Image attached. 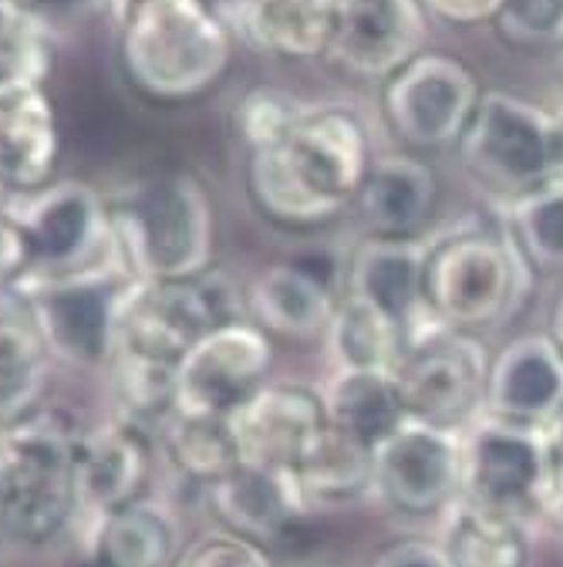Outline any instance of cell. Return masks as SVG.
Wrapping results in <instances>:
<instances>
[{"label":"cell","instance_id":"6da1fadb","mask_svg":"<svg viewBox=\"0 0 563 567\" xmlns=\"http://www.w3.org/2000/svg\"><path fill=\"white\" fill-rule=\"evenodd\" d=\"M372 135L347 105H307L270 150L247 156V193L284 230H317L355 206L372 173Z\"/></svg>","mask_w":563,"mask_h":567},{"label":"cell","instance_id":"7a4b0ae2","mask_svg":"<svg viewBox=\"0 0 563 567\" xmlns=\"http://www.w3.org/2000/svg\"><path fill=\"white\" fill-rule=\"evenodd\" d=\"M115 38L125 89L156 109L213 95L237 54L233 28L206 0H149L115 18Z\"/></svg>","mask_w":563,"mask_h":567},{"label":"cell","instance_id":"3957f363","mask_svg":"<svg viewBox=\"0 0 563 567\" xmlns=\"http://www.w3.org/2000/svg\"><path fill=\"white\" fill-rule=\"evenodd\" d=\"M105 199L115 264L132 280L173 284L213 270L217 213L192 173L138 176Z\"/></svg>","mask_w":563,"mask_h":567},{"label":"cell","instance_id":"277c9868","mask_svg":"<svg viewBox=\"0 0 563 567\" xmlns=\"http://www.w3.org/2000/svg\"><path fill=\"white\" fill-rule=\"evenodd\" d=\"M533 288V267L507 220H469L426 240V308L452 331H472L513 318Z\"/></svg>","mask_w":563,"mask_h":567},{"label":"cell","instance_id":"5b68a950","mask_svg":"<svg viewBox=\"0 0 563 567\" xmlns=\"http://www.w3.org/2000/svg\"><path fill=\"white\" fill-rule=\"evenodd\" d=\"M85 430L72 412L38 405L0 436L4 456V517L0 530L24 544H51L75 524L79 450Z\"/></svg>","mask_w":563,"mask_h":567},{"label":"cell","instance_id":"8992f818","mask_svg":"<svg viewBox=\"0 0 563 567\" xmlns=\"http://www.w3.org/2000/svg\"><path fill=\"white\" fill-rule=\"evenodd\" d=\"M456 150L462 169L503 203L556 179L553 115L513 92H482Z\"/></svg>","mask_w":563,"mask_h":567},{"label":"cell","instance_id":"52a82bcc","mask_svg":"<svg viewBox=\"0 0 563 567\" xmlns=\"http://www.w3.org/2000/svg\"><path fill=\"white\" fill-rule=\"evenodd\" d=\"M247 305L233 284L220 274H202L196 280H132L118 311V344L115 354L149 359L176 365L186 351L227 321L247 318Z\"/></svg>","mask_w":563,"mask_h":567},{"label":"cell","instance_id":"ba28073f","mask_svg":"<svg viewBox=\"0 0 563 567\" xmlns=\"http://www.w3.org/2000/svg\"><path fill=\"white\" fill-rule=\"evenodd\" d=\"M128 284L132 277L118 264H105L82 274L28 277L11 295L28 308L54 359L95 369L115 359Z\"/></svg>","mask_w":563,"mask_h":567},{"label":"cell","instance_id":"9c48e42d","mask_svg":"<svg viewBox=\"0 0 563 567\" xmlns=\"http://www.w3.org/2000/svg\"><path fill=\"white\" fill-rule=\"evenodd\" d=\"M489 351L472 331L442 324L426 328L408 341L395 372L405 415L439 430H469L486 412Z\"/></svg>","mask_w":563,"mask_h":567},{"label":"cell","instance_id":"30bf717a","mask_svg":"<svg viewBox=\"0 0 563 567\" xmlns=\"http://www.w3.org/2000/svg\"><path fill=\"white\" fill-rule=\"evenodd\" d=\"M526 524L550 511V453L543 430L479 415L462 430V496Z\"/></svg>","mask_w":563,"mask_h":567},{"label":"cell","instance_id":"8fae6325","mask_svg":"<svg viewBox=\"0 0 563 567\" xmlns=\"http://www.w3.org/2000/svg\"><path fill=\"white\" fill-rule=\"evenodd\" d=\"M14 217L28 237L31 277L82 274L115 264L108 199L79 179H54L34 196L11 199Z\"/></svg>","mask_w":563,"mask_h":567},{"label":"cell","instance_id":"7c38bea8","mask_svg":"<svg viewBox=\"0 0 563 567\" xmlns=\"http://www.w3.org/2000/svg\"><path fill=\"white\" fill-rule=\"evenodd\" d=\"M482 99L472 68L442 51H421L385 82L382 112L392 132L415 150L459 146Z\"/></svg>","mask_w":563,"mask_h":567},{"label":"cell","instance_id":"4fadbf2b","mask_svg":"<svg viewBox=\"0 0 563 567\" xmlns=\"http://www.w3.org/2000/svg\"><path fill=\"white\" fill-rule=\"evenodd\" d=\"M375 496L402 517L449 514L462 496V433L402 422L375 450Z\"/></svg>","mask_w":563,"mask_h":567},{"label":"cell","instance_id":"5bb4252c","mask_svg":"<svg viewBox=\"0 0 563 567\" xmlns=\"http://www.w3.org/2000/svg\"><path fill=\"white\" fill-rule=\"evenodd\" d=\"M273 372V341L250 318L206 331L179 362V409L233 415Z\"/></svg>","mask_w":563,"mask_h":567},{"label":"cell","instance_id":"9a60e30c","mask_svg":"<svg viewBox=\"0 0 563 567\" xmlns=\"http://www.w3.org/2000/svg\"><path fill=\"white\" fill-rule=\"evenodd\" d=\"M429 14L421 0H334L327 61L362 82H388L421 54Z\"/></svg>","mask_w":563,"mask_h":567},{"label":"cell","instance_id":"2e32d148","mask_svg":"<svg viewBox=\"0 0 563 567\" xmlns=\"http://www.w3.org/2000/svg\"><path fill=\"white\" fill-rule=\"evenodd\" d=\"M230 419L243 463L280 473L301 470L331 430L324 395L301 382H267Z\"/></svg>","mask_w":563,"mask_h":567},{"label":"cell","instance_id":"e0dca14e","mask_svg":"<svg viewBox=\"0 0 563 567\" xmlns=\"http://www.w3.org/2000/svg\"><path fill=\"white\" fill-rule=\"evenodd\" d=\"M156 473V443L146 425L112 419L85 430L79 450V501L92 517L115 514L146 501Z\"/></svg>","mask_w":563,"mask_h":567},{"label":"cell","instance_id":"ac0fdd59","mask_svg":"<svg viewBox=\"0 0 563 567\" xmlns=\"http://www.w3.org/2000/svg\"><path fill=\"white\" fill-rule=\"evenodd\" d=\"M344 295L398 324L408 341L418 338L436 324L426 308V240L368 237L351 254Z\"/></svg>","mask_w":563,"mask_h":567},{"label":"cell","instance_id":"d6986e66","mask_svg":"<svg viewBox=\"0 0 563 567\" xmlns=\"http://www.w3.org/2000/svg\"><path fill=\"white\" fill-rule=\"evenodd\" d=\"M563 409V351L550 334H520L492 354L486 412L526 430H546Z\"/></svg>","mask_w":563,"mask_h":567},{"label":"cell","instance_id":"ffe728a7","mask_svg":"<svg viewBox=\"0 0 563 567\" xmlns=\"http://www.w3.org/2000/svg\"><path fill=\"white\" fill-rule=\"evenodd\" d=\"M206 489L213 514L223 520V527L260 547L280 544L307 517L294 476L270 466L240 463Z\"/></svg>","mask_w":563,"mask_h":567},{"label":"cell","instance_id":"44dd1931","mask_svg":"<svg viewBox=\"0 0 563 567\" xmlns=\"http://www.w3.org/2000/svg\"><path fill=\"white\" fill-rule=\"evenodd\" d=\"M341 295L307 264H273L257 274L247 291V318L267 334L307 341L327 334Z\"/></svg>","mask_w":563,"mask_h":567},{"label":"cell","instance_id":"7402d4cb","mask_svg":"<svg viewBox=\"0 0 563 567\" xmlns=\"http://www.w3.org/2000/svg\"><path fill=\"white\" fill-rule=\"evenodd\" d=\"M439 199V176L429 163L392 153L372 163L355 199L362 224L378 240H418Z\"/></svg>","mask_w":563,"mask_h":567},{"label":"cell","instance_id":"603a6c76","mask_svg":"<svg viewBox=\"0 0 563 567\" xmlns=\"http://www.w3.org/2000/svg\"><path fill=\"white\" fill-rule=\"evenodd\" d=\"M64 150L54 99L38 92L0 109V196H34L58 176Z\"/></svg>","mask_w":563,"mask_h":567},{"label":"cell","instance_id":"cb8c5ba5","mask_svg":"<svg viewBox=\"0 0 563 567\" xmlns=\"http://www.w3.org/2000/svg\"><path fill=\"white\" fill-rule=\"evenodd\" d=\"M230 28L253 51L280 61L324 58L334 31V0H243Z\"/></svg>","mask_w":563,"mask_h":567},{"label":"cell","instance_id":"d4e9b609","mask_svg":"<svg viewBox=\"0 0 563 567\" xmlns=\"http://www.w3.org/2000/svg\"><path fill=\"white\" fill-rule=\"evenodd\" d=\"M183 537L176 517L149 501L95 517L88 534V567H176Z\"/></svg>","mask_w":563,"mask_h":567},{"label":"cell","instance_id":"484cf974","mask_svg":"<svg viewBox=\"0 0 563 567\" xmlns=\"http://www.w3.org/2000/svg\"><path fill=\"white\" fill-rule=\"evenodd\" d=\"M321 395L331 430L368 450H378L402 422H408L392 369H337Z\"/></svg>","mask_w":563,"mask_h":567},{"label":"cell","instance_id":"4316f807","mask_svg":"<svg viewBox=\"0 0 563 567\" xmlns=\"http://www.w3.org/2000/svg\"><path fill=\"white\" fill-rule=\"evenodd\" d=\"M51 351L28 308L11 295L0 298V422L4 430L41 405Z\"/></svg>","mask_w":563,"mask_h":567},{"label":"cell","instance_id":"83f0119b","mask_svg":"<svg viewBox=\"0 0 563 567\" xmlns=\"http://www.w3.org/2000/svg\"><path fill=\"white\" fill-rule=\"evenodd\" d=\"M159 430V450L176 466V473L196 486H213L243 463L230 415L176 409Z\"/></svg>","mask_w":563,"mask_h":567},{"label":"cell","instance_id":"f1b7e54d","mask_svg":"<svg viewBox=\"0 0 563 567\" xmlns=\"http://www.w3.org/2000/svg\"><path fill=\"white\" fill-rule=\"evenodd\" d=\"M301 501L311 511H341L375 493V450L327 430L321 446L291 473Z\"/></svg>","mask_w":563,"mask_h":567},{"label":"cell","instance_id":"f546056e","mask_svg":"<svg viewBox=\"0 0 563 567\" xmlns=\"http://www.w3.org/2000/svg\"><path fill=\"white\" fill-rule=\"evenodd\" d=\"M439 547L452 567H530L526 524L466 501L446 514Z\"/></svg>","mask_w":563,"mask_h":567},{"label":"cell","instance_id":"4dcf8cb0","mask_svg":"<svg viewBox=\"0 0 563 567\" xmlns=\"http://www.w3.org/2000/svg\"><path fill=\"white\" fill-rule=\"evenodd\" d=\"M54 71V34L0 0V109L48 92Z\"/></svg>","mask_w":563,"mask_h":567},{"label":"cell","instance_id":"1f68e13d","mask_svg":"<svg viewBox=\"0 0 563 567\" xmlns=\"http://www.w3.org/2000/svg\"><path fill=\"white\" fill-rule=\"evenodd\" d=\"M324 338L337 369H395L408 348V338L398 324L347 295H341Z\"/></svg>","mask_w":563,"mask_h":567},{"label":"cell","instance_id":"d6a6232c","mask_svg":"<svg viewBox=\"0 0 563 567\" xmlns=\"http://www.w3.org/2000/svg\"><path fill=\"white\" fill-rule=\"evenodd\" d=\"M507 227L533 270H563V179L510 199Z\"/></svg>","mask_w":563,"mask_h":567},{"label":"cell","instance_id":"836d02e7","mask_svg":"<svg viewBox=\"0 0 563 567\" xmlns=\"http://www.w3.org/2000/svg\"><path fill=\"white\" fill-rule=\"evenodd\" d=\"M304 102H298L291 92H280V89H250L237 112H233V132L237 138L247 146V156L250 153H260V150H270L277 146L280 138H284L298 118L304 115Z\"/></svg>","mask_w":563,"mask_h":567},{"label":"cell","instance_id":"e575fe53","mask_svg":"<svg viewBox=\"0 0 563 567\" xmlns=\"http://www.w3.org/2000/svg\"><path fill=\"white\" fill-rule=\"evenodd\" d=\"M492 24L513 48H563V0H503Z\"/></svg>","mask_w":563,"mask_h":567},{"label":"cell","instance_id":"d590c367","mask_svg":"<svg viewBox=\"0 0 563 567\" xmlns=\"http://www.w3.org/2000/svg\"><path fill=\"white\" fill-rule=\"evenodd\" d=\"M176 567H273V560L267 547L230 530H217L183 547Z\"/></svg>","mask_w":563,"mask_h":567},{"label":"cell","instance_id":"8d00e7d4","mask_svg":"<svg viewBox=\"0 0 563 567\" xmlns=\"http://www.w3.org/2000/svg\"><path fill=\"white\" fill-rule=\"evenodd\" d=\"M11 4L31 21H38L41 28H48L54 38L64 28H79L95 14L108 11V0H11Z\"/></svg>","mask_w":563,"mask_h":567},{"label":"cell","instance_id":"74e56055","mask_svg":"<svg viewBox=\"0 0 563 567\" xmlns=\"http://www.w3.org/2000/svg\"><path fill=\"white\" fill-rule=\"evenodd\" d=\"M34 270L31 264V250H28V237L14 217L11 203L0 199V288L14 291L21 280H28Z\"/></svg>","mask_w":563,"mask_h":567},{"label":"cell","instance_id":"f35d334b","mask_svg":"<svg viewBox=\"0 0 563 567\" xmlns=\"http://www.w3.org/2000/svg\"><path fill=\"white\" fill-rule=\"evenodd\" d=\"M421 8L432 21L456 24V28H476L492 24L503 11V0H421Z\"/></svg>","mask_w":563,"mask_h":567},{"label":"cell","instance_id":"ab89813d","mask_svg":"<svg viewBox=\"0 0 563 567\" xmlns=\"http://www.w3.org/2000/svg\"><path fill=\"white\" fill-rule=\"evenodd\" d=\"M372 567H452L446 550L436 540H421V537H405L388 544Z\"/></svg>","mask_w":563,"mask_h":567},{"label":"cell","instance_id":"60d3db41","mask_svg":"<svg viewBox=\"0 0 563 567\" xmlns=\"http://www.w3.org/2000/svg\"><path fill=\"white\" fill-rule=\"evenodd\" d=\"M546 453H550V511L556 520H563V409L550 419L543 430Z\"/></svg>","mask_w":563,"mask_h":567},{"label":"cell","instance_id":"b9f144b4","mask_svg":"<svg viewBox=\"0 0 563 567\" xmlns=\"http://www.w3.org/2000/svg\"><path fill=\"white\" fill-rule=\"evenodd\" d=\"M550 115H553V135H556V179H563V102Z\"/></svg>","mask_w":563,"mask_h":567},{"label":"cell","instance_id":"7bdbcfd3","mask_svg":"<svg viewBox=\"0 0 563 567\" xmlns=\"http://www.w3.org/2000/svg\"><path fill=\"white\" fill-rule=\"evenodd\" d=\"M550 338L563 351V291H560V298L553 301V311H550Z\"/></svg>","mask_w":563,"mask_h":567},{"label":"cell","instance_id":"ee69618b","mask_svg":"<svg viewBox=\"0 0 563 567\" xmlns=\"http://www.w3.org/2000/svg\"><path fill=\"white\" fill-rule=\"evenodd\" d=\"M206 4L213 8V11H217V14H220V18H223L227 24H230V21H233V14L240 11V4H243V0H206Z\"/></svg>","mask_w":563,"mask_h":567},{"label":"cell","instance_id":"f6af8a7d","mask_svg":"<svg viewBox=\"0 0 563 567\" xmlns=\"http://www.w3.org/2000/svg\"><path fill=\"white\" fill-rule=\"evenodd\" d=\"M143 4H149V0H108V14H112V21H115V18L128 14L132 8H143Z\"/></svg>","mask_w":563,"mask_h":567},{"label":"cell","instance_id":"bcb514c9","mask_svg":"<svg viewBox=\"0 0 563 567\" xmlns=\"http://www.w3.org/2000/svg\"><path fill=\"white\" fill-rule=\"evenodd\" d=\"M0 517H4V456H0Z\"/></svg>","mask_w":563,"mask_h":567},{"label":"cell","instance_id":"7dc6e473","mask_svg":"<svg viewBox=\"0 0 563 567\" xmlns=\"http://www.w3.org/2000/svg\"><path fill=\"white\" fill-rule=\"evenodd\" d=\"M560 71H563V48H560Z\"/></svg>","mask_w":563,"mask_h":567},{"label":"cell","instance_id":"c3c4849f","mask_svg":"<svg viewBox=\"0 0 563 567\" xmlns=\"http://www.w3.org/2000/svg\"><path fill=\"white\" fill-rule=\"evenodd\" d=\"M324 567H337V564H324Z\"/></svg>","mask_w":563,"mask_h":567}]
</instances>
